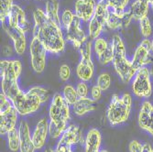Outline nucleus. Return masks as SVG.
<instances>
[{
  "mask_svg": "<svg viewBox=\"0 0 153 152\" xmlns=\"http://www.w3.org/2000/svg\"><path fill=\"white\" fill-rule=\"evenodd\" d=\"M59 1L58 0H47L45 5L46 15L53 21L61 25V19L59 16Z\"/></svg>",
  "mask_w": 153,
  "mask_h": 152,
  "instance_id": "25",
  "label": "nucleus"
},
{
  "mask_svg": "<svg viewBox=\"0 0 153 152\" xmlns=\"http://www.w3.org/2000/svg\"><path fill=\"white\" fill-rule=\"evenodd\" d=\"M7 25L12 27H16L23 32L30 30V24L27 20L25 11L19 6L14 4L7 19Z\"/></svg>",
  "mask_w": 153,
  "mask_h": 152,
  "instance_id": "11",
  "label": "nucleus"
},
{
  "mask_svg": "<svg viewBox=\"0 0 153 152\" xmlns=\"http://www.w3.org/2000/svg\"><path fill=\"white\" fill-rule=\"evenodd\" d=\"M130 152H142L143 151V145L138 142L137 140H132L128 146Z\"/></svg>",
  "mask_w": 153,
  "mask_h": 152,
  "instance_id": "41",
  "label": "nucleus"
},
{
  "mask_svg": "<svg viewBox=\"0 0 153 152\" xmlns=\"http://www.w3.org/2000/svg\"><path fill=\"white\" fill-rule=\"evenodd\" d=\"M152 1H153V0H147V2H148V3H149V5H150V3H151Z\"/></svg>",
  "mask_w": 153,
  "mask_h": 152,
  "instance_id": "47",
  "label": "nucleus"
},
{
  "mask_svg": "<svg viewBox=\"0 0 153 152\" xmlns=\"http://www.w3.org/2000/svg\"><path fill=\"white\" fill-rule=\"evenodd\" d=\"M38 1H39V0H38Z\"/></svg>",
  "mask_w": 153,
  "mask_h": 152,
  "instance_id": "50",
  "label": "nucleus"
},
{
  "mask_svg": "<svg viewBox=\"0 0 153 152\" xmlns=\"http://www.w3.org/2000/svg\"><path fill=\"white\" fill-rule=\"evenodd\" d=\"M99 1H104V2H107V0H99Z\"/></svg>",
  "mask_w": 153,
  "mask_h": 152,
  "instance_id": "49",
  "label": "nucleus"
},
{
  "mask_svg": "<svg viewBox=\"0 0 153 152\" xmlns=\"http://www.w3.org/2000/svg\"><path fill=\"white\" fill-rule=\"evenodd\" d=\"M129 3V0H107V5L110 8L117 11H125Z\"/></svg>",
  "mask_w": 153,
  "mask_h": 152,
  "instance_id": "35",
  "label": "nucleus"
},
{
  "mask_svg": "<svg viewBox=\"0 0 153 152\" xmlns=\"http://www.w3.org/2000/svg\"><path fill=\"white\" fill-rule=\"evenodd\" d=\"M151 42H152V53H153V38L151 39Z\"/></svg>",
  "mask_w": 153,
  "mask_h": 152,
  "instance_id": "48",
  "label": "nucleus"
},
{
  "mask_svg": "<svg viewBox=\"0 0 153 152\" xmlns=\"http://www.w3.org/2000/svg\"><path fill=\"white\" fill-rule=\"evenodd\" d=\"M33 37L39 39L48 53L59 54L65 48V39L61 25L51 20L45 10L37 8L33 12Z\"/></svg>",
  "mask_w": 153,
  "mask_h": 152,
  "instance_id": "1",
  "label": "nucleus"
},
{
  "mask_svg": "<svg viewBox=\"0 0 153 152\" xmlns=\"http://www.w3.org/2000/svg\"><path fill=\"white\" fill-rule=\"evenodd\" d=\"M47 53V50L39 39L33 37L30 45V54L31 67L34 72L40 73L45 70Z\"/></svg>",
  "mask_w": 153,
  "mask_h": 152,
  "instance_id": "8",
  "label": "nucleus"
},
{
  "mask_svg": "<svg viewBox=\"0 0 153 152\" xmlns=\"http://www.w3.org/2000/svg\"><path fill=\"white\" fill-rule=\"evenodd\" d=\"M140 30L144 39H149L152 34V26L149 17L140 20Z\"/></svg>",
  "mask_w": 153,
  "mask_h": 152,
  "instance_id": "32",
  "label": "nucleus"
},
{
  "mask_svg": "<svg viewBox=\"0 0 153 152\" xmlns=\"http://www.w3.org/2000/svg\"><path fill=\"white\" fill-rule=\"evenodd\" d=\"M142 152H153V148L149 143H145L143 145V151Z\"/></svg>",
  "mask_w": 153,
  "mask_h": 152,
  "instance_id": "43",
  "label": "nucleus"
},
{
  "mask_svg": "<svg viewBox=\"0 0 153 152\" xmlns=\"http://www.w3.org/2000/svg\"><path fill=\"white\" fill-rule=\"evenodd\" d=\"M132 92L138 98L147 99L152 94V82L150 72L147 67L140 69L132 81Z\"/></svg>",
  "mask_w": 153,
  "mask_h": 152,
  "instance_id": "5",
  "label": "nucleus"
},
{
  "mask_svg": "<svg viewBox=\"0 0 153 152\" xmlns=\"http://www.w3.org/2000/svg\"><path fill=\"white\" fill-rule=\"evenodd\" d=\"M83 141V136L82 129L75 125H70L62 135L57 146H68L72 147Z\"/></svg>",
  "mask_w": 153,
  "mask_h": 152,
  "instance_id": "18",
  "label": "nucleus"
},
{
  "mask_svg": "<svg viewBox=\"0 0 153 152\" xmlns=\"http://www.w3.org/2000/svg\"><path fill=\"white\" fill-rule=\"evenodd\" d=\"M19 113L16 108L11 105L8 108L0 112V134L7 135L11 130L17 128Z\"/></svg>",
  "mask_w": 153,
  "mask_h": 152,
  "instance_id": "12",
  "label": "nucleus"
},
{
  "mask_svg": "<svg viewBox=\"0 0 153 152\" xmlns=\"http://www.w3.org/2000/svg\"><path fill=\"white\" fill-rule=\"evenodd\" d=\"M149 7L150 6L147 0H134L129 8L133 19L137 21H140L148 17Z\"/></svg>",
  "mask_w": 153,
  "mask_h": 152,
  "instance_id": "24",
  "label": "nucleus"
},
{
  "mask_svg": "<svg viewBox=\"0 0 153 152\" xmlns=\"http://www.w3.org/2000/svg\"><path fill=\"white\" fill-rule=\"evenodd\" d=\"M49 134V121L46 118L40 119L33 130L32 133V141L36 150L41 149L48 139Z\"/></svg>",
  "mask_w": 153,
  "mask_h": 152,
  "instance_id": "17",
  "label": "nucleus"
},
{
  "mask_svg": "<svg viewBox=\"0 0 153 152\" xmlns=\"http://www.w3.org/2000/svg\"><path fill=\"white\" fill-rule=\"evenodd\" d=\"M55 152H73L72 148L68 146H56Z\"/></svg>",
  "mask_w": 153,
  "mask_h": 152,
  "instance_id": "42",
  "label": "nucleus"
},
{
  "mask_svg": "<svg viewBox=\"0 0 153 152\" xmlns=\"http://www.w3.org/2000/svg\"><path fill=\"white\" fill-rule=\"evenodd\" d=\"M111 44H112L114 51V69L122 82L128 84L135 76L137 71L133 68L131 61L127 58L126 47H125L123 39L118 34H115L113 36Z\"/></svg>",
  "mask_w": 153,
  "mask_h": 152,
  "instance_id": "3",
  "label": "nucleus"
},
{
  "mask_svg": "<svg viewBox=\"0 0 153 152\" xmlns=\"http://www.w3.org/2000/svg\"><path fill=\"white\" fill-rule=\"evenodd\" d=\"M22 72V64L19 60H2L0 62L1 76H12L19 78Z\"/></svg>",
  "mask_w": 153,
  "mask_h": 152,
  "instance_id": "20",
  "label": "nucleus"
},
{
  "mask_svg": "<svg viewBox=\"0 0 153 152\" xmlns=\"http://www.w3.org/2000/svg\"><path fill=\"white\" fill-rule=\"evenodd\" d=\"M67 128V124H59L52 121L49 122V134L52 139L61 137Z\"/></svg>",
  "mask_w": 153,
  "mask_h": 152,
  "instance_id": "28",
  "label": "nucleus"
},
{
  "mask_svg": "<svg viewBox=\"0 0 153 152\" xmlns=\"http://www.w3.org/2000/svg\"><path fill=\"white\" fill-rule=\"evenodd\" d=\"M59 75L62 81L66 82L70 79L71 77V69L67 64H62L60 67V70H59Z\"/></svg>",
  "mask_w": 153,
  "mask_h": 152,
  "instance_id": "38",
  "label": "nucleus"
},
{
  "mask_svg": "<svg viewBox=\"0 0 153 152\" xmlns=\"http://www.w3.org/2000/svg\"><path fill=\"white\" fill-rule=\"evenodd\" d=\"M74 19H75V14L72 10L70 9L63 10V12L62 13V18H61V25L62 26V27L65 30H67L69 27H71Z\"/></svg>",
  "mask_w": 153,
  "mask_h": 152,
  "instance_id": "30",
  "label": "nucleus"
},
{
  "mask_svg": "<svg viewBox=\"0 0 153 152\" xmlns=\"http://www.w3.org/2000/svg\"><path fill=\"white\" fill-rule=\"evenodd\" d=\"M92 45L93 44L91 40H87L82 45V47L79 49L81 59H92Z\"/></svg>",
  "mask_w": 153,
  "mask_h": 152,
  "instance_id": "36",
  "label": "nucleus"
},
{
  "mask_svg": "<svg viewBox=\"0 0 153 152\" xmlns=\"http://www.w3.org/2000/svg\"><path fill=\"white\" fill-rule=\"evenodd\" d=\"M132 105V96L125 93L121 96L113 94L112 99L107 107L106 116L111 126H118L125 123L129 117Z\"/></svg>",
  "mask_w": 153,
  "mask_h": 152,
  "instance_id": "4",
  "label": "nucleus"
},
{
  "mask_svg": "<svg viewBox=\"0 0 153 152\" xmlns=\"http://www.w3.org/2000/svg\"><path fill=\"white\" fill-rule=\"evenodd\" d=\"M45 152H55V150H53V149H51V148H47V149L45 150Z\"/></svg>",
  "mask_w": 153,
  "mask_h": 152,
  "instance_id": "44",
  "label": "nucleus"
},
{
  "mask_svg": "<svg viewBox=\"0 0 153 152\" xmlns=\"http://www.w3.org/2000/svg\"><path fill=\"white\" fill-rule=\"evenodd\" d=\"M102 136L99 130L92 128L85 136V152H99L101 147Z\"/></svg>",
  "mask_w": 153,
  "mask_h": 152,
  "instance_id": "22",
  "label": "nucleus"
},
{
  "mask_svg": "<svg viewBox=\"0 0 153 152\" xmlns=\"http://www.w3.org/2000/svg\"><path fill=\"white\" fill-rule=\"evenodd\" d=\"M62 96H63L64 100L68 103V105H72V106L80 98L78 93H77L76 88H74L71 85H65L63 87V89H62Z\"/></svg>",
  "mask_w": 153,
  "mask_h": 152,
  "instance_id": "27",
  "label": "nucleus"
},
{
  "mask_svg": "<svg viewBox=\"0 0 153 152\" xmlns=\"http://www.w3.org/2000/svg\"><path fill=\"white\" fill-rule=\"evenodd\" d=\"M94 73V65L92 59H81L76 67V75L82 82H89Z\"/></svg>",
  "mask_w": 153,
  "mask_h": 152,
  "instance_id": "21",
  "label": "nucleus"
},
{
  "mask_svg": "<svg viewBox=\"0 0 153 152\" xmlns=\"http://www.w3.org/2000/svg\"><path fill=\"white\" fill-rule=\"evenodd\" d=\"M49 116L50 121L59 124H67V122L70 120V105L64 100L62 94H54L49 108Z\"/></svg>",
  "mask_w": 153,
  "mask_h": 152,
  "instance_id": "6",
  "label": "nucleus"
},
{
  "mask_svg": "<svg viewBox=\"0 0 153 152\" xmlns=\"http://www.w3.org/2000/svg\"><path fill=\"white\" fill-rule=\"evenodd\" d=\"M108 13L107 2L98 1L96 5L94 15L88 24V34L92 39L99 38L105 26V20Z\"/></svg>",
  "mask_w": 153,
  "mask_h": 152,
  "instance_id": "7",
  "label": "nucleus"
},
{
  "mask_svg": "<svg viewBox=\"0 0 153 152\" xmlns=\"http://www.w3.org/2000/svg\"><path fill=\"white\" fill-rule=\"evenodd\" d=\"M149 6H150V7H151V9L153 10V1H152V2L150 3V5H149Z\"/></svg>",
  "mask_w": 153,
  "mask_h": 152,
  "instance_id": "45",
  "label": "nucleus"
},
{
  "mask_svg": "<svg viewBox=\"0 0 153 152\" xmlns=\"http://www.w3.org/2000/svg\"><path fill=\"white\" fill-rule=\"evenodd\" d=\"M13 0H0V22L6 24L8 14L13 7Z\"/></svg>",
  "mask_w": 153,
  "mask_h": 152,
  "instance_id": "29",
  "label": "nucleus"
},
{
  "mask_svg": "<svg viewBox=\"0 0 153 152\" xmlns=\"http://www.w3.org/2000/svg\"><path fill=\"white\" fill-rule=\"evenodd\" d=\"M99 152H108V151H107V150H105V149H102V150L100 149V150H99Z\"/></svg>",
  "mask_w": 153,
  "mask_h": 152,
  "instance_id": "46",
  "label": "nucleus"
},
{
  "mask_svg": "<svg viewBox=\"0 0 153 152\" xmlns=\"http://www.w3.org/2000/svg\"><path fill=\"white\" fill-rule=\"evenodd\" d=\"M133 19L130 9L125 11H117L108 7V13L105 20V26L111 30H117L121 27H127Z\"/></svg>",
  "mask_w": 153,
  "mask_h": 152,
  "instance_id": "10",
  "label": "nucleus"
},
{
  "mask_svg": "<svg viewBox=\"0 0 153 152\" xmlns=\"http://www.w3.org/2000/svg\"><path fill=\"white\" fill-rule=\"evenodd\" d=\"M2 27L7 34L9 36V38L12 39L14 49H15L17 54L22 55L27 48V39L25 36V32L19 29H16V27H9L7 24H3Z\"/></svg>",
  "mask_w": 153,
  "mask_h": 152,
  "instance_id": "16",
  "label": "nucleus"
},
{
  "mask_svg": "<svg viewBox=\"0 0 153 152\" xmlns=\"http://www.w3.org/2000/svg\"><path fill=\"white\" fill-rule=\"evenodd\" d=\"M81 19H79L76 16L75 19L71 25V27L66 30V39L68 41L73 43L74 47L79 50L82 45L87 41V36L85 30L81 29Z\"/></svg>",
  "mask_w": 153,
  "mask_h": 152,
  "instance_id": "13",
  "label": "nucleus"
},
{
  "mask_svg": "<svg viewBox=\"0 0 153 152\" xmlns=\"http://www.w3.org/2000/svg\"><path fill=\"white\" fill-rule=\"evenodd\" d=\"M19 137H20V152H34L36 150L32 136L30 135V127L25 120H22L19 126Z\"/></svg>",
  "mask_w": 153,
  "mask_h": 152,
  "instance_id": "19",
  "label": "nucleus"
},
{
  "mask_svg": "<svg viewBox=\"0 0 153 152\" xmlns=\"http://www.w3.org/2000/svg\"><path fill=\"white\" fill-rule=\"evenodd\" d=\"M98 58V62L102 65H106L110 62H113L114 61V51H113V47L112 44H109L108 48L102 53L99 56H97Z\"/></svg>",
  "mask_w": 153,
  "mask_h": 152,
  "instance_id": "31",
  "label": "nucleus"
},
{
  "mask_svg": "<svg viewBox=\"0 0 153 152\" xmlns=\"http://www.w3.org/2000/svg\"><path fill=\"white\" fill-rule=\"evenodd\" d=\"M138 126L153 136V105L149 101H144L137 116Z\"/></svg>",
  "mask_w": 153,
  "mask_h": 152,
  "instance_id": "14",
  "label": "nucleus"
},
{
  "mask_svg": "<svg viewBox=\"0 0 153 152\" xmlns=\"http://www.w3.org/2000/svg\"><path fill=\"white\" fill-rule=\"evenodd\" d=\"M110 43H108L107 41L103 39V38H97L94 39V44H93V48H94V51L96 54V56H99L100 54H102L109 46Z\"/></svg>",
  "mask_w": 153,
  "mask_h": 152,
  "instance_id": "33",
  "label": "nucleus"
},
{
  "mask_svg": "<svg viewBox=\"0 0 153 152\" xmlns=\"http://www.w3.org/2000/svg\"><path fill=\"white\" fill-rule=\"evenodd\" d=\"M7 147L10 151L18 152L20 150V137L19 128H15L7 134Z\"/></svg>",
  "mask_w": 153,
  "mask_h": 152,
  "instance_id": "26",
  "label": "nucleus"
},
{
  "mask_svg": "<svg viewBox=\"0 0 153 152\" xmlns=\"http://www.w3.org/2000/svg\"><path fill=\"white\" fill-rule=\"evenodd\" d=\"M95 109H96L95 101L88 97L79 98L78 101L73 105V111L78 116H85L87 113L94 111Z\"/></svg>",
  "mask_w": 153,
  "mask_h": 152,
  "instance_id": "23",
  "label": "nucleus"
},
{
  "mask_svg": "<svg viewBox=\"0 0 153 152\" xmlns=\"http://www.w3.org/2000/svg\"><path fill=\"white\" fill-rule=\"evenodd\" d=\"M49 98V91L42 86H32L27 92L19 89L8 100L16 108L19 115L29 116L37 112L40 105Z\"/></svg>",
  "mask_w": 153,
  "mask_h": 152,
  "instance_id": "2",
  "label": "nucleus"
},
{
  "mask_svg": "<svg viewBox=\"0 0 153 152\" xmlns=\"http://www.w3.org/2000/svg\"><path fill=\"white\" fill-rule=\"evenodd\" d=\"M96 85L102 91H106L111 85V76L107 73H101L96 81Z\"/></svg>",
  "mask_w": 153,
  "mask_h": 152,
  "instance_id": "34",
  "label": "nucleus"
},
{
  "mask_svg": "<svg viewBox=\"0 0 153 152\" xmlns=\"http://www.w3.org/2000/svg\"><path fill=\"white\" fill-rule=\"evenodd\" d=\"M96 5L95 0H77L74 5L75 16L83 22H89L94 15Z\"/></svg>",
  "mask_w": 153,
  "mask_h": 152,
  "instance_id": "15",
  "label": "nucleus"
},
{
  "mask_svg": "<svg viewBox=\"0 0 153 152\" xmlns=\"http://www.w3.org/2000/svg\"><path fill=\"white\" fill-rule=\"evenodd\" d=\"M12 104L8 100V98L1 92V93H0V112L4 111V110L8 108Z\"/></svg>",
  "mask_w": 153,
  "mask_h": 152,
  "instance_id": "40",
  "label": "nucleus"
},
{
  "mask_svg": "<svg viewBox=\"0 0 153 152\" xmlns=\"http://www.w3.org/2000/svg\"><path fill=\"white\" fill-rule=\"evenodd\" d=\"M152 42L149 39H144L134 52L131 60L132 66L137 72L140 69L146 67L152 61Z\"/></svg>",
  "mask_w": 153,
  "mask_h": 152,
  "instance_id": "9",
  "label": "nucleus"
},
{
  "mask_svg": "<svg viewBox=\"0 0 153 152\" xmlns=\"http://www.w3.org/2000/svg\"><path fill=\"white\" fill-rule=\"evenodd\" d=\"M102 90L97 86V85H94L91 89V98L93 100H94L95 102L99 101L102 97Z\"/></svg>",
  "mask_w": 153,
  "mask_h": 152,
  "instance_id": "39",
  "label": "nucleus"
},
{
  "mask_svg": "<svg viewBox=\"0 0 153 152\" xmlns=\"http://www.w3.org/2000/svg\"><path fill=\"white\" fill-rule=\"evenodd\" d=\"M76 91L79 95V97H87L89 93V88L88 85H86V82H79L76 85Z\"/></svg>",
  "mask_w": 153,
  "mask_h": 152,
  "instance_id": "37",
  "label": "nucleus"
}]
</instances>
